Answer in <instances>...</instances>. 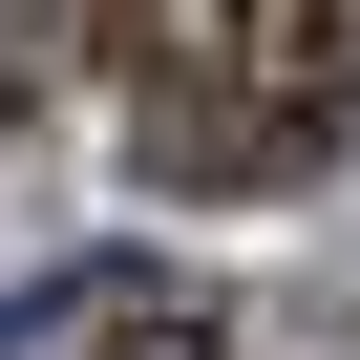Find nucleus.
<instances>
[{"label":"nucleus","mask_w":360,"mask_h":360,"mask_svg":"<svg viewBox=\"0 0 360 360\" xmlns=\"http://www.w3.org/2000/svg\"><path fill=\"white\" fill-rule=\"evenodd\" d=\"M148 85V191H297L360 85V0H106Z\"/></svg>","instance_id":"obj_1"}]
</instances>
